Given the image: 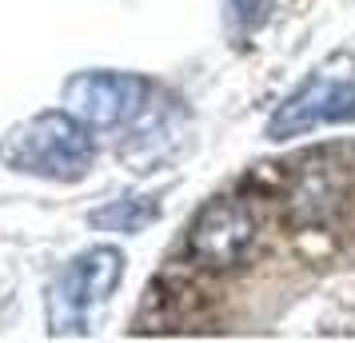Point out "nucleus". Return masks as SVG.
I'll use <instances>...</instances> for the list:
<instances>
[{
    "label": "nucleus",
    "mask_w": 355,
    "mask_h": 343,
    "mask_svg": "<svg viewBox=\"0 0 355 343\" xmlns=\"http://www.w3.org/2000/svg\"><path fill=\"white\" fill-rule=\"evenodd\" d=\"M352 116H355V80L311 76L295 96H288L275 108V116L268 120V140L304 136L320 124H339V120H352Z\"/></svg>",
    "instance_id": "39448f33"
},
{
    "label": "nucleus",
    "mask_w": 355,
    "mask_h": 343,
    "mask_svg": "<svg viewBox=\"0 0 355 343\" xmlns=\"http://www.w3.org/2000/svg\"><path fill=\"white\" fill-rule=\"evenodd\" d=\"M124 276V256L116 247H92L68 263L49 292L52 335H84L100 304H108Z\"/></svg>",
    "instance_id": "f03ea898"
},
{
    "label": "nucleus",
    "mask_w": 355,
    "mask_h": 343,
    "mask_svg": "<svg viewBox=\"0 0 355 343\" xmlns=\"http://www.w3.org/2000/svg\"><path fill=\"white\" fill-rule=\"evenodd\" d=\"M268 4L272 0H232V8H236V17L248 24V28H256V24H263V17H268Z\"/></svg>",
    "instance_id": "0eeeda50"
},
{
    "label": "nucleus",
    "mask_w": 355,
    "mask_h": 343,
    "mask_svg": "<svg viewBox=\"0 0 355 343\" xmlns=\"http://www.w3.org/2000/svg\"><path fill=\"white\" fill-rule=\"evenodd\" d=\"M252 244H256V216L240 200H208L188 228V260L208 272L243 263Z\"/></svg>",
    "instance_id": "7ed1b4c3"
},
{
    "label": "nucleus",
    "mask_w": 355,
    "mask_h": 343,
    "mask_svg": "<svg viewBox=\"0 0 355 343\" xmlns=\"http://www.w3.org/2000/svg\"><path fill=\"white\" fill-rule=\"evenodd\" d=\"M156 216H160V204L152 196H128V200H112L108 208H96L88 216V224L104 231H144Z\"/></svg>",
    "instance_id": "423d86ee"
},
{
    "label": "nucleus",
    "mask_w": 355,
    "mask_h": 343,
    "mask_svg": "<svg viewBox=\"0 0 355 343\" xmlns=\"http://www.w3.org/2000/svg\"><path fill=\"white\" fill-rule=\"evenodd\" d=\"M148 80L132 72H76L64 84V112H72L88 128L128 124L144 108Z\"/></svg>",
    "instance_id": "20e7f679"
},
{
    "label": "nucleus",
    "mask_w": 355,
    "mask_h": 343,
    "mask_svg": "<svg viewBox=\"0 0 355 343\" xmlns=\"http://www.w3.org/2000/svg\"><path fill=\"white\" fill-rule=\"evenodd\" d=\"M92 136L72 112H40L0 140V160L44 180H80L92 168Z\"/></svg>",
    "instance_id": "f257e3e1"
}]
</instances>
